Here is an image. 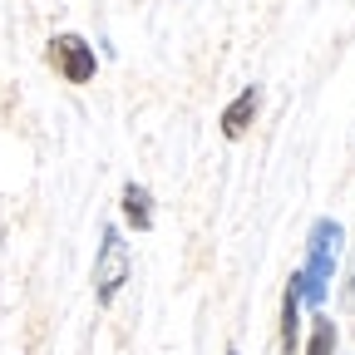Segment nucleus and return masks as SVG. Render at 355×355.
Returning a JSON list of instances; mask_svg holds the SVG:
<instances>
[{
	"label": "nucleus",
	"instance_id": "obj_1",
	"mask_svg": "<svg viewBox=\"0 0 355 355\" xmlns=\"http://www.w3.org/2000/svg\"><path fill=\"white\" fill-rule=\"evenodd\" d=\"M340 242L345 227L336 217H316L311 222V237H306V266H301V306H321L331 282H336V261H340Z\"/></svg>",
	"mask_w": 355,
	"mask_h": 355
},
{
	"label": "nucleus",
	"instance_id": "obj_8",
	"mask_svg": "<svg viewBox=\"0 0 355 355\" xmlns=\"http://www.w3.org/2000/svg\"><path fill=\"white\" fill-rule=\"evenodd\" d=\"M345 301H355V252H350V291H345Z\"/></svg>",
	"mask_w": 355,
	"mask_h": 355
},
{
	"label": "nucleus",
	"instance_id": "obj_6",
	"mask_svg": "<svg viewBox=\"0 0 355 355\" xmlns=\"http://www.w3.org/2000/svg\"><path fill=\"white\" fill-rule=\"evenodd\" d=\"M119 207H123V222L133 232H153V198H148L144 183H128L123 198H119Z\"/></svg>",
	"mask_w": 355,
	"mask_h": 355
},
{
	"label": "nucleus",
	"instance_id": "obj_9",
	"mask_svg": "<svg viewBox=\"0 0 355 355\" xmlns=\"http://www.w3.org/2000/svg\"><path fill=\"white\" fill-rule=\"evenodd\" d=\"M227 355H237V350H227Z\"/></svg>",
	"mask_w": 355,
	"mask_h": 355
},
{
	"label": "nucleus",
	"instance_id": "obj_4",
	"mask_svg": "<svg viewBox=\"0 0 355 355\" xmlns=\"http://www.w3.org/2000/svg\"><path fill=\"white\" fill-rule=\"evenodd\" d=\"M257 114H261V89L252 84V89H242V94L227 104V109H222V139H247V133H252V123H257Z\"/></svg>",
	"mask_w": 355,
	"mask_h": 355
},
{
	"label": "nucleus",
	"instance_id": "obj_7",
	"mask_svg": "<svg viewBox=\"0 0 355 355\" xmlns=\"http://www.w3.org/2000/svg\"><path fill=\"white\" fill-rule=\"evenodd\" d=\"M306 355H336V321H316L311 326V345H306Z\"/></svg>",
	"mask_w": 355,
	"mask_h": 355
},
{
	"label": "nucleus",
	"instance_id": "obj_5",
	"mask_svg": "<svg viewBox=\"0 0 355 355\" xmlns=\"http://www.w3.org/2000/svg\"><path fill=\"white\" fill-rule=\"evenodd\" d=\"M296 345H301V277L291 272L282 291V355H296Z\"/></svg>",
	"mask_w": 355,
	"mask_h": 355
},
{
	"label": "nucleus",
	"instance_id": "obj_2",
	"mask_svg": "<svg viewBox=\"0 0 355 355\" xmlns=\"http://www.w3.org/2000/svg\"><path fill=\"white\" fill-rule=\"evenodd\" d=\"M128 272H133V261H128L123 232H119V227H104L99 257H94V296H99V306H114V296H119L123 282H128Z\"/></svg>",
	"mask_w": 355,
	"mask_h": 355
},
{
	"label": "nucleus",
	"instance_id": "obj_3",
	"mask_svg": "<svg viewBox=\"0 0 355 355\" xmlns=\"http://www.w3.org/2000/svg\"><path fill=\"white\" fill-rule=\"evenodd\" d=\"M44 60H50V69L64 79V84H89L99 69L94 60V44H89L84 35H55L50 50H44Z\"/></svg>",
	"mask_w": 355,
	"mask_h": 355
}]
</instances>
